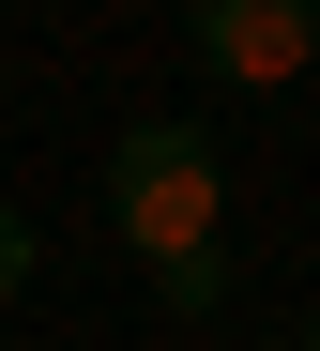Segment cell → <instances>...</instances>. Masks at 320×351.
Masks as SVG:
<instances>
[{"mask_svg":"<svg viewBox=\"0 0 320 351\" xmlns=\"http://www.w3.org/2000/svg\"><path fill=\"white\" fill-rule=\"evenodd\" d=\"M107 229L138 260H199V245H229V153L199 138V123H138L107 153Z\"/></svg>","mask_w":320,"mask_h":351,"instance_id":"cell-1","label":"cell"},{"mask_svg":"<svg viewBox=\"0 0 320 351\" xmlns=\"http://www.w3.org/2000/svg\"><path fill=\"white\" fill-rule=\"evenodd\" d=\"M183 46H199L214 92H275V77L320 62V0H199V16H183Z\"/></svg>","mask_w":320,"mask_h":351,"instance_id":"cell-2","label":"cell"},{"mask_svg":"<svg viewBox=\"0 0 320 351\" xmlns=\"http://www.w3.org/2000/svg\"><path fill=\"white\" fill-rule=\"evenodd\" d=\"M153 306H168V321H214V306H229V245H199V260H153Z\"/></svg>","mask_w":320,"mask_h":351,"instance_id":"cell-3","label":"cell"},{"mask_svg":"<svg viewBox=\"0 0 320 351\" xmlns=\"http://www.w3.org/2000/svg\"><path fill=\"white\" fill-rule=\"evenodd\" d=\"M31 275H46V245H31V214H16V199H0V306H16V290H31Z\"/></svg>","mask_w":320,"mask_h":351,"instance_id":"cell-4","label":"cell"},{"mask_svg":"<svg viewBox=\"0 0 320 351\" xmlns=\"http://www.w3.org/2000/svg\"><path fill=\"white\" fill-rule=\"evenodd\" d=\"M244 351H305V336H244Z\"/></svg>","mask_w":320,"mask_h":351,"instance_id":"cell-5","label":"cell"},{"mask_svg":"<svg viewBox=\"0 0 320 351\" xmlns=\"http://www.w3.org/2000/svg\"><path fill=\"white\" fill-rule=\"evenodd\" d=\"M305 351H320V321H305Z\"/></svg>","mask_w":320,"mask_h":351,"instance_id":"cell-6","label":"cell"},{"mask_svg":"<svg viewBox=\"0 0 320 351\" xmlns=\"http://www.w3.org/2000/svg\"><path fill=\"white\" fill-rule=\"evenodd\" d=\"M0 92H16V77H0Z\"/></svg>","mask_w":320,"mask_h":351,"instance_id":"cell-7","label":"cell"}]
</instances>
